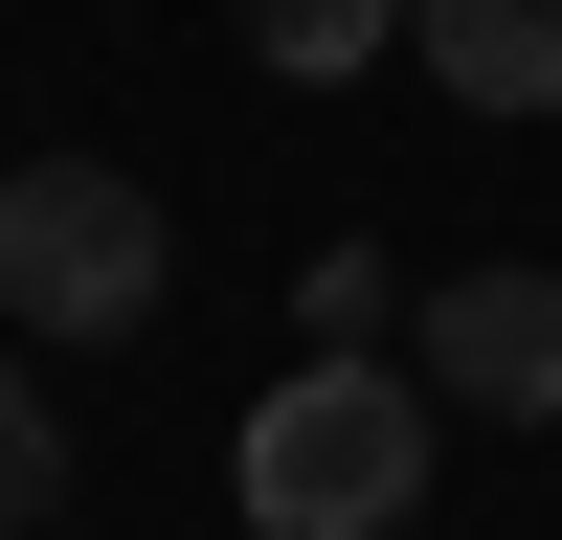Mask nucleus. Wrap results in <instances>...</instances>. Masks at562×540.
<instances>
[{
	"mask_svg": "<svg viewBox=\"0 0 562 540\" xmlns=\"http://www.w3.org/2000/svg\"><path fill=\"white\" fill-rule=\"evenodd\" d=\"M248 540H405L428 518V360H293L225 450Z\"/></svg>",
	"mask_w": 562,
	"mask_h": 540,
	"instance_id": "1",
	"label": "nucleus"
},
{
	"mask_svg": "<svg viewBox=\"0 0 562 540\" xmlns=\"http://www.w3.org/2000/svg\"><path fill=\"white\" fill-rule=\"evenodd\" d=\"M158 203H135L113 158H0V315L23 338H135L158 315Z\"/></svg>",
	"mask_w": 562,
	"mask_h": 540,
	"instance_id": "2",
	"label": "nucleus"
},
{
	"mask_svg": "<svg viewBox=\"0 0 562 540\" xmlns=\"http://www.w3.org/2000/svg\"><path fill=\"white\" fill-rule=\"evenodd\" d=\"M405 360H428V405H495V428H562V270H540V248L450 270V293L405 315Z\"/></svg>",
	"mask_w": 562,
	"mask_h": 540,
	"instance_id": "3",
	"label": "nucleus"
},
{
	"mask_svg": "<svg viewBox=\"0 0 562 540\" xmlns=\"http://www.w3.org/2000/svg\"><path fill=\"white\" fill-rule=\"evenodd\" d=\"M405 68L473 113H562V0H405Z\"/></svg>",
	"mask_w": 562,
	"mask_h": 540,
	"instance_id": "4",
	"label": "nucleus"
},
{
	"mask_svg": "<svg viewBox=\"0 0 562 540\" xmlns=\"http://www.w3.org/2000/svg\"><path fill=\"white\" fill-rule=\"evenodd\" d=\"M383 23H405V0H248V68H270V90H360Z\"/></svg>",
	"mask_w": 562,
	"mask_h": 540,
	"instance_id": "5",
	"label": "nucleus"
},
{
	"mask_svg": "<svg viewBox=\"0 0 562 540\" xmlns=\"http://www.w3.org/2000/svg\"><path fill=\"white\" fill-rule=\"evenodd\" d=\"M23 518H68V428H45L23 338H0V540H23Z\"/></svg>",
	"mask_w": 562,
	"mask_h": 540,
	"instance_id": "6",
	"label": "nucleus"
},
{
	"mask_svg": "<svg viewBox=\"0 0 562 540\" xmlns=\"http://www.w3.org/2000/svg\"><path fill=\"white\" fill-rule=\"evenodd\" d=\"M315 360H383V248H315Z\"/></svg>",
	"mask_w": 562,
	"mask_h": 540,
	"instance_id": "7",
	"label": "nucleus"
},
{
	"mask_svg": "<svg viewBox=\"0 0 562 540\" xmlns=\"http://www.w3.org/2000/svg\"><path fill=\"white\" fill-rule=\"evenodd\" d=\"M23 540H68V518H23Z\"/></svg>",
	"mask_w": 562,
	"mask_h": 540,
	"instance_id": "8",
	"label": "nucleus"
}]
</instances>
